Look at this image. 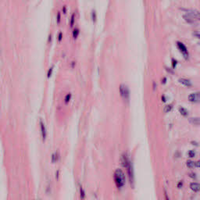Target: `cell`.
Wrapping results in <instances>:
<instances>
[{
    "label": "cell",
    "mask_w": 200,
    "mask_h": 200,
    "mask_svg": "<svg viewBox=\"0 0 200 200\" xmlns=\"http://www.w3.org/2000/svg\"><path fill=\"white\" fill-rule=\"evenodd\" d=\"M121 164L123 165V167L126 169L128 175V178H129L130 184L131 186H134V169H133L132 163H131V160H130L129 155H127V152H124L121 155Z\"/></svg>",
    "instance_id": "6da1fadb"
},
{
    "label": "cell",
    "mask_w": 200,
    "mask_h": 200,
    "mask_svg": "<svg viewBox=\"0 0 200 200\" xmlns=\"http://www.w3.org/2000/svg\"><path fill=\"white\" fill-rule=\"evenodd\" d=\"M113 179L114 181H115V184H116L117 185V187L118 189H121V188L124 187V185H125V174H124V171H123L121 169L118 168L114 171Z\"/></svg>",
    "instance_id": "7a4b0ae2"
},
{
    "label": "cell",
    "mask_w": 200,
    "mask_h": 200,
    "mask_svg": "<svg viewBox=\"0 0 200 200\" xmlns=\"http://www.w3.org/2000/svg\"><path fill=\"white\" fill-rule=\"evenodd\" d=\"M120 93H121V96L124 98L125 100H128L130 97V91L128 87L124 84H121L120 85Z\"/></svg>",
    "instance_id": "3957f363"
},
{
    "label": "cell",
    "mask_w": 200,
    "mask_h": 200,
    "mask_svg": "<svg viewBox=\"0 0 200 200\" xmlns=\"http://www.w3.org/2000/svg\"><path fill=\"white\" fill-rule=\"evenodd\" d=\"M177 48H178V49L180 50L181 53H182V55L184 56V57H185V59H186L187 60L188 58H189V51H188L187 48H186V46H185V45H184L182 42H181V41H177Z\"/></svg>",
    "instance_id": "277c9868"
},
{
    "label": "cell",
    "mask_w": 200,
    "mask_h": 200,
    "mask_svg": "<svg viewBox=\"0 0 200 200\" xmlns=\"http://www.w3.org/2000/svg\"><path fill=\"white\" fill-rule=\"evenodd\" d=\"M189 100L192 103H199L200 102V91L192 93L189 96Z\"/></svg>",
    "instance_id": "5b68a950"
},
{
    "label": "cell",
    "mask_w": 200,
    "mask_h": 200,
    "mask_svg": "<svg viewBox=\"0 0 200 200\" xmlns=\"http://www.w3.org/2000/svg\"><path fill=\"white\" fill-rule=\"evenodd\" d=\"M185 11L187 12V14L192 16L195 20H200V12L197 11L195 10H185Z\"/></svg>",
    "instance_id": "8992f818"
},
{
    "label": "cell",
    "mask_w": 200,
    "mask_h": 200,
    "mask_svg": "<svg viewBox=\"0 0 200 200\" xmlns=\"http://www.w3.org/2000/svg\"><path fill=\"white\" fill-rule=\"evenodd\" d=\"M40 128H41V134H42V137L45 139L47 136V130L46 127H45V123H44L43 120L41 119V118L40 119Z\"/></svg>",
    "instance_id": "52a82bcc"
},
{
    "label": "cell",
    "mask_w": 200,
    "mask_h": 200,
    "mask_svg": "<svg viewBox=\"0 0 200 200\" xmlns=\"http://www.w3.org/2000/svg\"><path fill=\"white\" fill-rule=\"evenodd\" d=\"M190 189H192V190L193 191V192H200V184L196 183V182H193V183H191Z\"/></svg>",
    "instance_id": "ba28073f"
},
{
    "label": "cell",
    "mask_w": 200,
    "mask_h": 200,
    "mask_svg": "<svg viewBox=\"0 0 200 200\" xmlns=\"http://www.w3.org/2000/svg\"><path fill=\"white\" fill-rule=\"evenodd\" d=\"M179 82L181 83L183 85H185V86H186V87L192 86V82H191L189 79H185V78H180V79H179Z\"/></svg>",
    "instance_id": "9c48e42d"
},
{
    "label": "cell",
    "mask_w": 200,
    "mask_h": 200,
    "mask_svg": "<svg viewBox=\"0 0 200 200\" xmlns=\"http://www.w3.org/2000/svg\"><path fill=\"white\" fill-rule=\"evenodd\" d=\"M183 17H184V19L185 20V21H187L188 23H195V22H196V20H195V19L192 17V16L189 15V14H185V15L183 16Z\"/></svg>",
    "instance_id": "30bf717a"
},
{
    "label": "cell",
    "mask_w": 200,
    "mask_h": 200,
    "mask_svg": "<svg viewBox=\"0 0 200 200\" xmlns=\"http://www.w3.org/2000/svg\"><path fill=\"white\" fill-rule=\"evenodd\" d=\"M79 194H80V197H81V199H84L85 197H86V194H85V192H84V189H83V187L80 185L79 187Z\"/></svg>",
    "instance_id": "8fae6325"
},
{
    "label": "cell",
    "mask_w": 200,
    "mask_h": 200,
    "mask_svg": "<svg viewBox=\"0 0 200 200\" xmlns=\"http://www.w3.org/2000/svg\"><path fill=\"white\" fill-rule=\"evenodd\" d=\"M189 121H190L191 124H194V125L200 124V118H190Z\"/></svg>",
    "instance_id": "7c38bea8"
},
{
    "label": "cell",
    "mask_w": 200,
    "mask_h": 200,
    "mask_svg": "<svg viewBox=\"0 0 200 200\" xmlns=\"http://www.w3.org/2000/svg\"><path fill=\"white\" fill-rule=\"evenodd\" d=\"M179 112H180V113L181 114L182 116H184V117L188 116V114H189V112H188L187 109H185L184 107H180V108H179Z\"/></svg>",
    "instance_id": "4fadbf2b"
},
{
    "label": "cell",
    "mask_w": 200,
    "mask_h": 200,
    "mask_svg": "<svg viewBox=\"0 0 200 200\" xmlns=\"http://www.w3.org/2000/svg\"><path fill=\"white\" fill-rule=\"evenodd\" d=\"M58 159H59L58 151H56V152L52 155V161H53V162H56Z\"/></svg>",
    "instance_id": "5bb4252c"
},
{
    "label": "cell",
    "mask_w": 200,
    "mask_h": 200,
    "mask_svg": "<svg viewBox=\"0 0 200 200\" xmlns=\"http://www.w3.org/2000/svg\"><path fill=\"white\" fill-rule=\"evenodd\" d=\"M79 28H74L73 32H72V34H73V36L74 37V38H76L77 36L78 35V34H79Z\"/></svg>",
    "instance_id": "9a60e30c"
},
{
    "label": "cell",
    "mask_w": 200,
    "mask_h": 200,
    "mask_svg": "<svg viewBox=\"0 0 200 200\" xmlns=\"http://www.w3.org/2000/svg\"><path fill=\"white\" fill-rule=\"evenodd\" d=\"M187 166L188 167H189V168H193V167H195V162H193V161H191V160H189L187 161Z\"/></svg>",
    "instance_id": "2e32d148"
},
{
    "label": "cell",
    "mask_w": 200,
    "mask_h": 200,
    "mask_svg": "<svg viewBox=\"0 0 200 200\" xmlns=\"http://www.w3.org/2000/svg\"><path fill=\"white\" fill-rule=\"evenodd\" d=\"M75 14H76V13H75V12H74L73 13V14H72V15H71V17H70V25L71 26H72V25L74 24V20H75Z\"/></svg>",
    "instance_id": "e0dca14e"
},
{
    "label": "cell",
    "mask_w": 200,
    "mask_h": 200,
    "mask_svg": "<svg viewBox=\"0 0 200 200\" xmlns=\"http://www.w3.org/2000/svg\"><path fill=\"white\" fill-rule=\"evenodd\" d=\"M171 109H172V106H171V105H167V106H166L165 108H164V112L165 113L170 112V111L171 110Z\"/></svg>",
    "instance_id": "ac0fdd59"
},
{
    "label": "cell",
    "mask_w": 200,
    "mask_h": 200,
    "mask_svg": "<svg viewBox=\"0 0 200 200\" xmlns=\"http://www.w3.org/2000/svg\"><path fill=\"white\" fill-rule=\"evenodd\" d=\"M71 96H72V94H71L70 92L68 93V94L66 95V96H65V98H64V101H65V102H68V101H69L70 99V97H71Z\"/></svg>",
    "instance_id": "d6986e66"
},
{
    "label": "cell",
    "mask_w": 200,
    "mask_h": 200,
    "mask_svg": "<svg viewBox=\"0 0 200 200\" xmlns=\"http://www.w3.org/2000/svg\"><path fill=\"white\" fill-rule=\"evenodd\" d=\"M189 157H191V158H192V157H194L195 155V151H193V150H191V151H189Z\"/></svg>",
    "instance_id": "ffe728a7"
},
{
    "label": "cell",
    "mask_w": 200,
    "mask_h": 200,
    "mask_svg": "<svg viewBox=\"0 0 200 200\" xmlns=\"http://www.w3.org/2000/svg\"><path fill=\"white\" fill-rule=\"evenodd\" d=\"M53 65H52L51 66H50L49 67V70H48V72H47V75H48L49 77L50 76V75H51V74H52V72H53Z\"/></svg>",
    "instance_id": "44dd1931"
},
{
    "label": "cell",
    "mask_w": 200,
    "mask_h": 200,
    "mask_svg": "<svg viewBox=\"0 0 200 200\" xmlns=\"http://www.w3.org/2000/svg\"><path fill=\"white\" fill-rule=\"evenodd\" d=\"M91 17H92L93 20H96V11H95L94 10H93L92 12L91 13Z\"/></svg>",
    "instance_id": "7402d4cb"
},
{
    "label": "cell",
    "mask_w": 200,
    "mask_h": 200,
    "mask_svg": "<svg viewBox=\"0 0 200 200\" xmlns=\"http://www.w3.org/2000/svg\"><path fill=\"white\" fill-rule=\"evenodd\" d=\"M60 17H61V14H60V12L59 11L58 13H57V15H56V19H57V21L58 22H60Z\"/></svg>",
    "instance_id": "603a6c76"
},
{
    "label": "cell",
    "mask_w": 200,
    "mask_h": 200,
    "mask_svg": "<svg viewBox=\"0 0 200 200\" xmlns=\"http://www.w3.org/2000/svg\"><path fill=\"white\" fill-rule=\"evenodd\" d=\"M176 65H177V61H176V60H174V59H173V60H172V66H173V68H175Z\"/></svg>",
    "instance_id": "cb8c5ba5"
},
{
    "label": "cell",
    "mask_w": 200,
    "mask_h": 200,
    "mask_svg": "<svg viewBox=\"0 0 200 200\" xmlns=\"http://www.w3.org/2000/svg\"><path fill=\"white\" fill-rule=\"evenodd\" d=\"M195 166L196 167H200V160L195 162Z\"/></svg>",
    "instance_id": "d4e9b609"
},
{
    "label": "cell",
    "mask_w": 200,
    "mask_h": 200,
    "mask_svg": "<svg viewBox=\"0 0 200 200\" xmlns=\"http://www.w3.org/2000/svg\"><path fill=\"white\" fill-rule=\"evenodd\" d=\"M164 195H165V199L166 200H170L168 195H167V192H166V191H164Z\"/></svg>",
    "instance_id": "484cf974"
},
{
    "label": "cell",
    "mask_w": 200,
    "mask_h": 200,
    "mask_svg": "<svg viewBox=\"0 0 200 200\" xmlns=\"http://www.w3.org/2000/svg\"><path fill=\"white\" fill-rule=\"evenodd\" d=\"M62 36H63V32H60V33L58 34V38H59V39H61Z\"/></svg>",
    "instance_id": "4316f807"
},
{
    "label": "cell",
    "mask_w": 200,
    "mask_h": 200,
    "mask_svg": "<svg viewBox=\"0 0 200 200\" xmlns=\"http://www.w3.org/2000/svg\"><path fill=\"white\" fill-rule=\"evenodd\" d=\"M193 35H195V36L196 37V38H198V39H200V33H194Z\"/></svg>",
    "instance_id": "83f0119b"
},
{
    "label": "cell",
    "mask_w": 200,
    "mask_h": 200,
    "mask_svg": "<svg viewBox=\"0 0 200 200\" xmlns=\"http://www.w3.org/2000/svg\"><path fill=\"white\" fill-rule=\"evenodd\" d=\"M63 12H66V6H63Z\"/></svg>",
    "instance_id": "f1b7e54d"
},
{
    "label": "cell",
    "mask_w": 200,
    "mask_h": 200,
    "mask_svg": "<svg viewBox=\"0 0 200 200\" xmlns=\"http://www.w3.org/2000/svg\"><path fill=\"white\" fill-rule=\"evenodd\" d=\"M52 38V34H49V41H51Z\"/></svg>",
    "instance_id": "f546056e"
},
{
    "label": "cell",
    "mask_w": 200,
    "mask_h": 200,
    "mask_svg": "<svg viewBox=\"0 0 200 200\" xmlns=\"http://www.w3.org/2000/svg\"><path fill=\"white\" fill-rule=\"evenodd\" d=\"M74 64H75V62H74V61L71 62V65H73V66H74Z\"/></svg>",
    "instance_id": "4dcf8cb0"
}]
</instances>
